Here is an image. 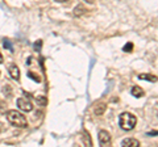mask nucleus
<instances>
[{
    "instance_id": "obj_1",
    "label": "nucleus",
    "mask_w": 158,
    "mask_h": 147,
    "mask_svg": "<svg viewBox=\"0 0 158 147\" xmlns=\"http://www.w3.org/2000/svg\"><path fill=\"white\" fill-rule=\"evenodd\" d=\"M7 120L11 125L16 126V127H27L28 126V121L27 118L24 117V114H21L20 112H16V110H8L7 113Z\"/></svg>"
},
{
    "instance_id": "obj_2",
    "label": "nucleus",
    "mask_w": 158,
    "mask_h": 147,
    "mask_svg": "<svg viewBox=\"0 0 158 147\" xmlns=\"http://www.w3.org/2000/svg\"><path fill=\"white\" fill-rule=\"evenodd\" d=\"M118 124H120V127L123 130L129 131V130H132V129H135L136 127L137 118H136V116H133L132 113H129V112H124V113L120 114Z\"/></svg>"
},
{
    "instance_id": "obj_3",
    "label": "nucleus",
    "mask_w": 158,
    "mask_h": 147,
    "mask_svg": "<svg viewBox=\"0 0 158 147\" xmlns=\"http://www.w3.org/2000/svg\"><path fill=\"white\" fill-rule=\"evenodd\" d=\"M17 106L23 112H31L33 109V105L31 104V101H28L27 99H24V97H20V99H17Z\"/></svg>"
},
{
    "instance_id": "obj_4",
    "label": "nucleus",
    "mask_w": 158,
    "mask_h": 147,
    "mask_svg": "<svg viewBox=\"0 0 158 147\" xmlns=\"http://www.w3.org/2000/svg\"><path fill=\"white\" fill-rule=\"evenodd\" d=\"M99 143L102 146H107L111 143V135L107 130H100L99 131Z\"/></svg>"
},
{
    "instance_id": "obj_5",
    "label": "nucleus",
    "mask_w": 158,
    "mask_h": 147,
    "mask_svg": "<svg viewBox=\"0 0 158 147\" xmlns=\"http://www.w3.org/2000/svg\"><path fill=\"white\" fill-rule=\"evenodd\" d=\"M9 75H11L12 79L15 80H19L20 79V70H19V67L16 65H11L9 66Z\"/></svg>"
},
{
    "instance_id": "obj_6",
    "label": "nucleus",
    "mask_w": 158,
    "mask_h": 147,
    "mask_svg": "<svg viewBox=\"0 0 158 147\" xmlns=\"http://www.w3.org/2000/svg\"><path fill=\"white\" fill-rule=\"evenodd\" d=\"M121 146H124V147H138L140 146V142H138L137 139L135 138H127L121 142Z\"/></svg>"
},
{
    "instance_id": "obj_7",
    "label": "nucleus",
    "mask_w": 158,
    "mask_h": 147,
    "mask_svg": "<svg viewBox=\"0 0 158 147\" xmlns=\"http://www.w3.org/2000/svg\"><path fill=\"white\" fill-rule=\"evenodd\" d=\"M131 92H132V95L135 96V97H142V96H144V89H142V88H140L138 85L133 87Z\"/></svg>"
},
{
    "instance_id": "obj_8",
    "label": "nucleus",
    "mask_w": 158,
    "mask_h": 147,
    "mask_svg": "<svg viewBox=\"0 0 158 147\" xmlns=\"http://www.w3.org/2000/svg\"><path fill=\"white\" fill-rule=\"evenodd\" d=\"M138 79H142V80H148V81H156L157 77L154 75H149V74H140L138 75Z\"/></svg>"
},
{
    "instance_id": "obj_9",
    "label": "nucleus",
    "mask_w": 158,
    "mask_h": 147,
    "mask_svg": "<svg viewBox=\"0 0 158 147\" xmlns=\"http://www.w3.org/2000/svg\"><path fill=\"white\" fill-rule=\"evenodd\" d=\"M104 110H106V104H102L100 105H96L95 106V114H98V116H100V114H103L104 113Z\"/></svg>"
},
{
    "instance_id": "obj_10",
    "label": "nucleus",
    "mask_w": 158,
    "mask_h": 147,
    "mask_svg": "<svg viewBox=\"0 0 158 147\" xmlns=\"http://www.w3.org/2000/svg\"><path fill=\"white\" fill-rule=\"evenodd\" d=\"M34 99H36V101L38 102L40 105H42V106L48 104V99H46V97H44V96H36Z\"/></svg>"
},
{
    "instance_id": "obj_11",
    "label": "nucleus",
    "mask_w": 158,
    "mask_h": 147,
    "mask_svg": "<svg viewBox=\"0 0 158 147\" xmlns=\"http://www.w3.org/2000/svg\"><path fill=\"white\" fill-rule=\"evenodd\" d=\"M83 12H85V7L83 6H77L75 11H74V14H75V16H81Z\"/></svg>"
},
{
    "instance_id": "obj_12",
    "label": "nucleus",
    "mask_w": 158,
    "mask_h": 147,
    "mask_svg": "<svg viewBox=\"0 0 158 147\" xmlns=\"http://www.w3.org/2000/svg\"><path fill=\"white\" fill-rule=\"evenodd\" d=\"M28 76H29V77H32V79H33L34 81H37V83L41 81V77H40L38 75H34V74H33L32 71H29V72H28Z\"/></svg>"
},
{
    "instance_id": "obj_13",
    "label": "nucleus",
    "mask_w": 158,
    "mask_h": 147,
    "mask_svg": "<svg viewBox=\"0 0 158 147\" xmlns=\"http://www.w3.org/2000/svg\"><path fill=\"white\" fill-rule=\"evenodd\" d=\"M123 50H124L125 53H131V51L133 50V43H132V42H128L127 45L124 46V49H123Z\"/></svg>"
},
{
    "instance_id": "obj_14",
    "label": "nucleus",
    "mask_w": 158,
    "mask_h": 147,
    "mask_svg": "<svg viewBox=\"0 0 158 147\" xmlns=\"http://www.w3.org/2000/svg\"><path fill=\"white\" fill-rule=\"evenodd\" d=\"M4 47H7L9 51H12V50H13V49H12V45L9 43V41H8V40H4Z\"/></svg>"
},
{
    "instance_id": "obj_15",
    "label": "nucleus",
    "mask_w": 158,
    "mask_h": 147,
    "mask_svg": "<svg viewBox=\"0 0 158 147\" xmlns=\"http://www.w3.org/2000/svg\"><path fill=\"white\" fill-rule=\"evenodd\" d=\"M3 112H6V104H4L3 101H0V114H2Z\"/></svg>"
},
{
    "instance_id": "obj_16",
    "label": "nucleus",
    "mask_w": 158,
    "mask_h": 147,
    "mask_svg": "<svg viewBox=\"0 0 158 147\" xmlns=\"http://www.w3.org/2000/svg\"><path fill=\"white\" fill-rule=\"evenodd\" d=\"M34 47H36V49L41 47V41H38V43H34Z\"/></svg>"
},
{
    "instance_id": "obj_17",
    "label": "nucleus",
    "mask_w": 158,
    "mask_h": 147,
    "mask_svg": "<svg viewBox=\"0 0 158 147\" xmlns=\"http://www.w3.org/2000/svg\"><path fill=\"white\" fill-rule=\"evenodd\" d=\"M56 2H58V3H66V2H69V0H56Z\"/></svg>"
},
{
    "instance_id": "obj_18",
    "label": "nucleus",
    "mask_w": 158,
    "mask_h": 147,
    "mask_svg": "<svg viewBox=\"0 0 158 147\" xmlns=\"http://www.w3.org/2000/svg\"><path fill=\"white\" fill-rule=\"evenodd\" d=\"M2 63H3V55L0 54V65H2Z\"/></svg>"
}]
</instances>
